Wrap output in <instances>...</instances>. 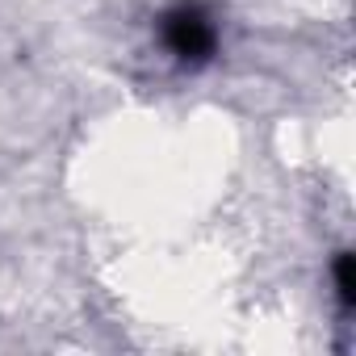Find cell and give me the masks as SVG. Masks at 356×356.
Returning <instances> with one entry per match:
<instances>
[{"label":"cell","instance_id":"cell-1","mask_svg":"<svg viewBox=\"0 0 356 356\" xmlns=\"http://www.w3.org/2000/svg\"><path fill=\"white\" fill-rule=\"evenodd\" d=\"M159 38H163L168 59L185 63V67H197L202 59H210L218 30H214V17H206L197 5H181V9H172V13L163 17Z\"/></svg>","mask_w":356,"mask_h":356}]
</instances>
